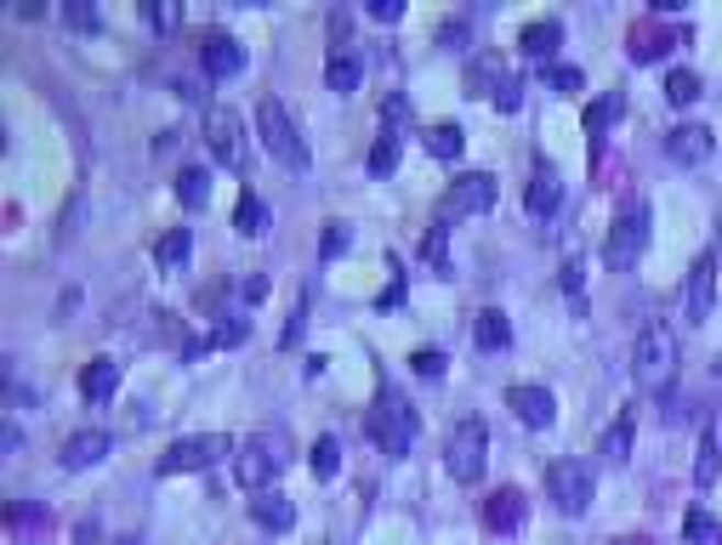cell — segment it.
I'll use <instances>...</instances> for the list:
<instances>
[{"mask_svg":"<svg viewBox=\"0 0 722 545\" xmlns=\"http://www.w3.org/2000/svg\"><path fill=\"white\" fill-rule=\"evenodd\" d=\"M632 381L648 398H666L677 381V341L666 324H643L637 330V347H632Z\"/></svg>","mask_w":722,"mask_h":545,"instance_id":"1","label":"cell"},{"mask_svg":"<svg viewBox=\"0 0 722 545\" xmlns=\"http://www.w3.org/2000/svg\"><path fill=\"white\" fill-rule=\"evenodd\" d=\"M256 136H262V148H268L285 170H308V136H302V125L290 120V109L274 91L256 97Z\"/></svg>","mask_w":722,"mask_h":545,"instance_id":"2","label":"cell"},{"mask_svg":"<svg viewBox=\"0 0 722 545\" xmlns=\"http://www.w3.org/2000/svg\"><path fill=\"white\" fill-rule=\"evenodd\" d=\"M290 466V437L285 432H256L240 443V455H234V477H240V489L251 494H268V483Z\"/></svg>","mask_w":722,"mask_h":545,"instance_id":"3","label":"cell"},{"mask_svg":"<svg viewBox=\"0 0 722 545\" xmlns=\"http://www.w3.org/2000/svg\"><path fill=\"white\" fill-rule=\"evenodd\" d=\"M365 426H370V437H376L381 455H410V449H415V432H421L415 409H410L404 398H392V392L376 398V409L365 415Z\"/></svg>","mask_w":722,"mask_h":545,"instance_id":"4","label":"cell"},{"mask_svg":"<svg viewBox=\"0 0 722 545\" xmlns=\"http://www.w3.org/2000/svg\"><path fill=\"white\" fill-rule=\"evenodd\" d=\"M444 466H449L455 483H478V477H484V466H489V426H484L478 415H467L462 426L449 432V443H444Z\"/></svg>","mask_w":722,"mask_h":545,"instance_id":"5","label":"cell"},{"mask_svg":"<svg viewBox=\"0 0 722 545\" xmlns=\"http://www.w3.org/2000/svg\"><path fill=\"white\" fill-rule=\"evenodd\" d=\"M222 455H234V437H222V432H200V437H177L166 455H159V477H182V471H206L216 466Z\"/></svg>","mask_w":722,"mask_h":545,"instance_id":"6","label":"cell"},{"mask_svg":"<svg viewBox=\"0 0 722 545\" xmlns=\"http://www.w3.org/2000/svg\"><path fill=\"white\" fill-rule=\"evenodd\" d=\"M496 177L489 170H467V177H455L449 182V193H444V204H438V227H449V222H467V216H484L489 204H496Z\"/></svg>","mask_w":722,"mask_h":545,"instance_id":"7","label":"cell"},{"mask_svg":"<svg viewBox=\"0 0 722 545\" xmlns=\"http://www.w3.org/2000/svg\"><path fill=\"white\" fill-rule=\"evenodd\" d=\"M592 471H586L580 460H552L546 466V500L564 511V518H580L586 505H592Z\"/></svg>","mask_w":722,"mask_h":545,"instance_id":"8","label":"cell"},{"mask_svg":"<svg viewBox=\"0 0 722 545\" xmlns=\"http://www.w3.org/2000/svg\"><path fill=\"white\" fill-rule=\"evenodd\" d=\"M206 148H211L216 165H227V170H245V159H251V148H245V120L227 109V102L206 109Z\"/></svg>","mask_w":722,"mask_h":545,"instance_id":"9","label":"cell"},{"mask_svg":"<svg viewBox=\"0 0 722 545\" xmlns=\"http://www.w3.org/2000/svg\"><path fill=\"white\" fill-rule=\"evenodd\" d=\"M643 245H648V211L643 204H626V211L614 216V227H609L603 256H609V267H626V262L643 256Z\"/></svg>","mask_w":722,"mask_h":545,"instance_id":"10","label":"cell"},{"mask_svg":"<svg viewBox=\"0 0 722 545\" xmlns=\"http://www.w3.org/2000/svg\"><path fill=\"white\" fill-rule=\"evenodd\" d=\"M711 301H717V251L695 256V267H688V279H682V319L688 324H706L711 319Z\"/></svg>","mask_w":722,"mask_h":545,"instance_id":"11","label":"cell"},{"mask_svg":"<svg viewBox=\"0 0 722 545\" xmlns=\"http://www.w3.org/2000/svg\"><path fill=\"white\" fill-rule=\"evenodd\" d=\"M523 518H530V494L523 489H496L484 500V529L489 534H518Z\"/></svg>","mask_w":722,"mask_h":545,"instance_id":"12","label":"cell"},{"mask_svg":"<svg viewBox=\"0 0 722 545\" xmlns=\"http://www.w3.org/2000/svg\"><path fill=\"white\" fill-rule=\"evenodd\" d=\"M507 409L523 426H535V432H546L557 421V398L546 387H507Z\"/></svg>","mask_w":722,"mask_h":545,"instance_id":"13","label":"cell"},{"mask_svg":"<svg viewBox=\"0 0 722 545\" xmlns=\"http://www.w3.org/2000/svg\"><path fill=\"white\" fill-rule=\"evenodd\" d=\"M114 449V437L109 432H97V426H86V432H75V437H63V449H57V460H63V471H86V466H97Z\"/></svg>","mask_w":722,"mask_h":545,"instance_id":"14","label":"cell"},{"mask_svg":"<svg viewBox=\"0 0 722 545\" xmlns=\"http://www.w3.org/2000/svg\"><path fill=\"white\" fill-rule=\"evenodd\" d=\"M557 204H564V177H557L552 165H541L530 177V188H523V211H530L535 222H552Z\"/></svg>","mask_w":722,"mask_h":545,"instance_id":"15","label":"cell"},{"mask_svg":"<svg viewBox=\"0 0 722 545\" xmlns=\"http://www.w3.org/2000/svg\"><path fill=\"white\" fill-rule=\"evenodd\" d=\"M711 148H717V136H711V125H671V136H666V154L677 159V165H706L711 159Z\"/></svg>","mask_w":722,"mask_h":545,"instance_id":"16","label":"cell"},{"mask_svg":"<svg viewBox=\"0 0 722 545\" xmlns=\"http://www.w3.org/2000/svg\"><path fill=\"white\" fill-rule=\"evenodd\" d=\"M200 63H206V75H211V80H234L240 68H245V46L234 41V34H206Z\"/></svg>","mask_w":722,"mask_h":545,"instance_id":"17","label":"cell"},{"mask_svg":"<svg viewBox=\"0 0 722 545\" xmlns=\"http://www.w3.org/2000/svg\"><path fill=\"white\" fill-rule=\"evenodd\" d=\"M251 518H256V529H268V534H290V529H297V500L268 489V494L251 500Z\"/></svg>","mask_w":722,"mask_h":545,"instance_id":"18","label":"cell"},{"mask_svg":"<svg viewBox=\"0 0 722 545\" xmlns=\"http://www.w3.org/2000/svg\"><path fill=\"white\" fill-rule=\"evenodd\" d=\"M626 52H632L637 63L666 57V52H671V29H666L660 18H643V23H632V34H626Z\"/></svg>","mask_w":722,"mask_h":545,"instance_id":"19","label":"cell"},{"mask_svg":"<svg viewBox=\"0 0 722 545\" xmlns=\"http://www.w3.org/2000/svg\"><path fill=\"white\" fill-rule=\"evenodd\" d=\"M507 80H512V75H507V63H501L496 52H478V57L467 63V97H489V91L501 97Z\"/></svg>","mask_w":722,"mask_h":545,"instance_id":"20","label":"cell"},{"mask_svg":"<svg viewBox=\"0 0 722 545\" xmlns=\"http://www.w3.org/2000/svg\"><path fill=\"white\" fill-rule=\"evenodd\" d=\"M114 387H120V364H114V358H91V364L80 369V398H86V403H109Z\"/></svg>","mask_w":722,"mask_h":545,"instance_id":"21","label":"cell"},{"mask_svg":"<svg viewBox=\"0 0 722 545\" xmlns=\"http://www.w3.org/2000/svg\"><path fill=\"white\" fill-rule=\"evenodd\" d=\"M518 46H523V57L552 63V52L564 46V23H557V18H541V23H530V29L518 34Z\"/></svg>","mask_w":722,"mask_h":545,"instance_id":"22","label":"cell"},{"mask_svg":"<svg viewBox=\"0 0 722 545\" xmlns=\"http://www.w3.org/2000/svg\"><path fill=\"white\" fill-rule=\"evenodd\" d=\"M473 341L484 353H501V347H512V324H507V313L501 307H484V313L473 319Z\"/></svg>","mask_w":722,"mask_h":545,"instance_id":"23","label":"cell"},{"mask_svg":"<svg viewBox=\"0 0 722 545\" xmlns=\"http://www.w3.org/2000/svg\"><path fill=\"white\" fill-rule=\"evenodd\" d=\"M358 80H365V63H358V52H331V63H324V86L331 91H358Z\"/></svg>","mask_w":722,"mask_h":545,"instance_id":"24","label":"cell"},{"mask_svg":"<svg viewBox=\"0 0 722 545\" xmlns=\"http://www.w3.org/2000/svg\"><path fill=\"white\" fill-rule=\"evenodd\" d=\"M177 199L188 204V211H206V204H211V170L182 165V170H177Z\"/></svg>","mask_w":722,"mask_h":545,"instance_id":"25","label":"cell"},{"mask_svg":"<svg viewBox=\"0 0 722 545\" xmlns=\"http://www.w3.org/2000/svg\"><path fill=\"white\" fill-rule=\"evenodd\" d=\"M234 227H240V238H262V233H268V204H262L251 188L234 204Z\"/></svg>","mask_w":722,"mask_h":545,"instance_id":"26","label":"cell"},{"mask_svg":"<svg viewBox=\"0 0 722 545\" xmlns=\"http://www.w3.org/2000/svg\"><path fill=\"white\" fill-rule=\"evenodd\" d=\"M620 114H626V91H609V97H598L592 102V109H586V131H592V136H603Z\"/></svg>","mask_w":722,"mask_h":545,"instance_id":"27","label":"cell"},{"mask_svg":"<svg viewBox=\"0 0 722 545\" xmlns=\"http://www.w3.org/2000/svg\"><path fill=\"white\" fill-rule=\"evenodd\" d=\"M632 437H637V426H632V415H620V421H614V426L603 432V443H598V455L620 466V460H626V455H632Z\"/></svg>","mask_w":722,"mask_h":545,"instance_id":"28","label":"cell"},{"mask_svg":"<svg viewBox=\"0 0 722 545\" xmlns=\"http://www.w3.org/2000/svg\"><path fill=\"white\" fill-rule=\"evenodd\" d=\"M717 471H722V443H717V432H706V437H700V455H695V483L711 489Z\"/></svg>","mask_w":722,"mask_h":545,"instance_id":"29","label":"cell"},{"mask_svg":"<svg viewBox=\"0 0 722 545\" xmlns=\"http://www.w3.org/2000/svg\"><path fill=\"white\" fill-rule=\"evenodd\" d=\"M462 148H467L462 125H433V131H426V154H433V159H462Z\"/></svg>","mask_w":722,"mask_h":545,"instance_id":"30","label":"cell"},{"mask_svg":"<svg viewBox=\"0 0 722 545\" xmlns=\"http://www.w3.org/2000/svg\"><path fill=\"white\" fill-rule=\"evenodd\" d=\"M154 262L166 267V272H177V267L188 262V227H171V233H159V245H154Z\"/></svg>","mask_w":722,"mask_h":545,"instance_id":"31","label":"cell"},{"mask_svg":"<svg viewBox=\"0 0 722 545\" xmlns=\"http://www.w3.org/2000/svg\"><path fill=\"white\" fill-rule=\"evenodd\" d=\"M695 97H700V75H695V68H671V75H666V102H671V109H688Z\"/></svg>","mask_w":722,"mask_h":545,"instance_id":"32","label":"cell"},{"mask_svg":"<svg viewBox=\"0 0 722 545\" xmlns=\"http://www.w3.org/2000/svg\"><path fill=\"white\" fill-rule=\"evenodd\" d=\"M682 534H688V540H695V545H722V523L711 518V511H700V505H695V511H688V523H682Z\"/></svg>","mask_w":722,"mask_h":545,"instance_id":"33","label":"cell"},{"mask_svg":"<svg viewBox=\"0 0 722 545\" xmlns=\"http://www.w3.org/2000/svg\"><path fill=\"white\" fill-rule=\"evenodd\" d=\"M143 18H148V29H154V34H171V29L182 23V7H177V0H148Z\"/></svg>","mask_w":722,"mask_h":545,"instance_id":"34","label":"cell"},{"mask_svg":"<svg viewBox=\"0 0 722 545\" xmlns=\"http://www.w3.org/2000/svg\"><path fill=\"white\" fill-rule=\"evenodd\" d=\"M347 245H353V227H347V222H324L319 256H324V262H336V256H347Z\"/></svg>","mask_w":722,"mask_h":545,"instance_id":"35","label":"cell"},{"mask_svg":"<svg viewBox=\"0 0 722 545\" xmlns=\"http://www.w3.org/2000/svg\"><path fill=\"white\" fill-rule=\"evenodd\" d=\"M546 86L569 97V91H586V75H580L575 63H546Z\"/></svg>","mask_w":722,"mask_h":545,"instance_id":"36","label":"cell"},{"mask_svg":"<svg viewBox=\"0 0 722 545\" xmlns=\"http://www.w3.org/2000/svg\"><path fill=\"white\" fill-rule=\"evenodd\" d=\"M313 471H319V477H336V471H342V443H336V437H319V443H313Z\"/></svg>","mask_w":722,"mask_h":545,"instance_id":"37","label":"cell"},{"mask_svg":"<svg viewBox=\"0 0 722 545\" xmlns=\"http://www.w3.org/2000/svg\"><path fill=\"white\" fill-rule=\"evenodd\" d=\"M245 335H251V324H245V319H222V324H211L206 347H240Z\"/></svg>","mask_w":722,"mask_h":545,"instance_id":"38","label":"cell"},{"mask_svg":"<svg viewBox=\"0 0 722 545\" xmlns=\"http://www.w3.org/2000/svg\"><path fill=\"white\" fill-rule=\"evenodd\" d=\"M392 165H399V136H381V143L370 148V170H376V177H387Z\"/></svg>","mask_w":722,"mask_h":545,"instance_id":"39","label":"cell"},{"mask_svg":"<svg viewBox=\"0 0 722 545\" xmlns=\"http://www.w3.org/2000/svg\"><path fill=\"white\" fill-rule=\"evenodd\" d=\"M444 364H449V358H444V353H433V347H421V353L410 358V369H415V375H426V381H438Z\"/></svg>","mask_w":722,"mask_h":545,"instance_id":"40","label":"cell"},{"mask_svg":"<svg viewBox=\"0 0 722 545\" xmlns=\"http://www.w3.org/2000/svg\"><path fill=\"white\" fill-rule=\"evenodd\" d=\"M438 46H467V18H449V23H438Z\"/></svg>","mask_w":722,"mask_h":545,"instance_id":"41","label":"cell"},{"mask_svg":"<svg viewBox=\"0 0 722 545\" xmlns=\"http://www.w3.org/2000/svg\"><path fill=\"white\" fill-rule=\"evenodd\" d=\"M63 18H69L75 29H97V7H86V0H69V7H63Z\"/></svg>","mask_w":722,"mask_h":545,"instance_id":"42","label":"cell"},{"mask_svg":"<svg viewBox=\"0 0 722 545\" xmlns=\"http://www.w3.org/2000/svg\"><path fill=\"white\" fill-rule=\"evenodd\" d=\"M381 120H387V125H404V120H410V102H404L399 91H392V97L381 102Z\"/></svg>","mask_w":722,"mask_h":545,"instance_id":"43","label":"cell"},{"mask_svg":"<svg viewBox=\"0 0 722 545\" xmlns=\"http://www.w3.org/2000/svg\"><path fill=\"white\" fill-rule=\"evenodd\" d=\"M370 18L376 23H399L404 18V0H370Z\"/></svg>","mask_w":722,"mask_h":545,"instance_id":"44","label":"cell"},{"mask_svg":"<svg viewBox=\"0 0 722 545\" xmlns=\"http://www.w3.org/2000/svg\"><path fill=\"white\" fill-rule=\"evenodd\" d=\"M518 102H523V80L512 75V80L501 86V97H496V109H501V114H512V109H518Z\"/></svg>","mask_w":722,"mask_h":545,"instance_id":"45","label":"cell"},{"mask_svg":"<svg viewBox=\"0 0 722 545\" xmlns=\"http://www.w3.org/2000/svg\"><path fill=\"white\" fill-rule=\"evenodd\" d=\"M302 324H308V301L297 307V313H290V324H285V347H297V341H302Z\"/></svg>","mask_w":722,"mask_h":545,"instance_id":"46","label":"cell"},{"mask_svg":"<svg viewBox=\"0 0 722 545\" xmlns=\"http://www.w3.org/2000/svg\"><path fill=\"white\" fill-rule=\"evenodd\" d=\"M564 290H569V301H586V285H580V262H569V267H564Z\"/></svg>","mask_w":722,"mask_h":545,"instance_id":"47","label":"cell"},{"mask_svg":"<svg viewBox=\"0 0 722 545\" xmlns=\"http://www.w3.org/2000/svg\"><path fill=\"white\" fill-rule=\"evenodd\" d=\"M449 256V245H444V227H433L426 233V262H444Z\"/></svg>","mask_w":722,"mask_h":545,"instance_id":"48","label":"cell"},{"mask_svg":"<svg viewBox=\"0 0 722 545\" xmlns=\"http://www.w3.org/2000/svg\"><path fill=\"white\" fill-rule=\"evenodd\" d=\"M240 296H245V301H262V296H268V279H262V272H251V279L240 285Z\"/></svg>","mask_w":722,"mask_h":545,"instance_id":"49","label":"cell"},{"mask_svg":"<svg viewBox=\"0 0 722 545\" xmlns=\"http://www.w3.org/2000/svg\"><path fill=\"white\" fill-rule=\"evenodd\" d=\"M0 449H7V460H12V455L23 449V432H18V426H7V437H0Z\"/></svg>","mask_w":722,"mask_h":545,"instance_id":"50","label":"cell"},{"mask_svg":"<svg viewBox=\"0 0 722 545\" xmlns=\"http://www.w3.org/2000/svg\"><path fill=\"white\" fill-rule=\"evenodd\" d=\"M620 545H660V540H648V534H632V540H620Z\"/></svg>","mask_w":722,"mask_h":545,"instance_id":"51","label":"cell"}]
</instances>
